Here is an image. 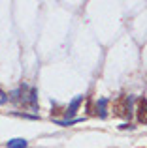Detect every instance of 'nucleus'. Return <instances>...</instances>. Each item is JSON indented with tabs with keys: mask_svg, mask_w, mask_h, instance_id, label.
Here are the masks:
<instances>
[{
	"mask_svg": "<svg viewBox=\"0 0 147 148\" xmlns=\"http://www.w3.org/2000/svg\"><path fill=\"white\" fill-rule=\"evenodd\" d=\"M132 101H134L132 96H125V98H121V101L115 105V109H117L115 114H121V116L130 118V114H132Z\"/></svg>",
	"mask_w": 147,
	"mask_h": 148,
	"instance_id": "1",
	"label": "nucleus"
},
{
	"mask_svg": "<svg viewBox=\"0 0 147 148\" xmlns=\"http://www.w3.org/2000/svg\"><path fill=\"white\" fill-rule=\"evenodd\" d=\"M136 114H138V122H140V124H147V99L145 98L138 99Z\"/></svg>",
	"mask_w": 147,
	"mask_h": 148,
	"instance_id": "2",
	"label": "nucleus"
},
{
	"mask_svg": "<svg viewBox=\"0 0 147 148\" xmlns=\"http://www.w3.org/2000/svg\"><path fill=\"white\" fill-rule=\"evenodd\" d=\"M119 130H121V131H125V130H130V131H132L134 126H130V124H121V126H119Z\"/></svg>",
	"mask_w": 147,
	"mask_h": 148,
	"instance_id": "9",
	"label": "nucleus"
},
{
	"mask_svg": "<svg viewBox=\"0 0 147 148\" xmlns=\"http://www.w3.org/2000/svg\"><path fill=\"white\" fill-rule=\"evenodd\" d=\"M15 116H23V118H28V120H38L36 114H25V112H13Z\"/></svg>",
	"mask_w": 147,
	"mask_h": 148,
	"instance_id": "8",
	"label": "nucleus"
},
{
	"mask_svg": "<svg viewBox=\"0 0 147 148\" xmlns=\"http://www.w3.org/2000/svg\"><path fill=\"white\" fill-rule=\"evenodd\" d=\"M81 101H83V96H77V98H74L70 101V105L66 107V116H68V120H74L76 118V112H77V109H79V105H81Z\"/></svg>",
	"mask_w": 147,
	"mask_h": 148,
	"instance_id": "3",
	"label": "nucleus"
},
{
	"mask_svg": "<svg viewBox=\"0 0 147 148\" xmlns=\"http://www.w3.org/2000/svg\"><path fill=\"white\" fill-rule=\"evenodd\" d=\"M28 105L34 112H38V92L36 88H30V94H28Z\"/></svg>",
	"mask_w": 147,
	"mask_h": 148,
	"instance_id": "6",
	"label": "nucleus"
},
{
	"mask_svg": "<svg viewBox=\"0 0 147 148\" xmlns=\"http://www.w3.org/2000/svg\"><path fill=\"white\" fill-rule=\"evenodd\" d=\"M26 146H28V141H26V139H21V137L11 139V141L6 143V148H26Z\"/></svg>",
	"mask_w": 147,
	"mask_h": 148,
	"instance_id": "5",
	"label": "nucleus"
},
{
	"mask_svg": "<svg viewBox=\"0 0 147 148\" xmlns=\"http://www.w3.org/2000/svg\"><path fill=\"white\" fill-rule=\"evenodd\" d=\"M77 122H83V118H74V120H55L57 126H62V127H68V126H74Z\"/></svg>",
	"mask_w": 147,
	"mask_h": 148,
	"instance_id": "7",
	"label": "nucleus"
},
{
	"mask_svg": "<svg viewBox=\"0 0 147 148\" xmlns=\"http://www.w3.org/2000/svg\"><path fill=\"white\" fill-rule=\"evenodd\" d=\"M96 112H98L100 118H106L107 116V98H100L96 101Z\"/></svg>",
	"mask_w": 147,
	"mask_h": 148,
	"instance_id": "4",
	"label": "nucleus"
}]
</instances>
